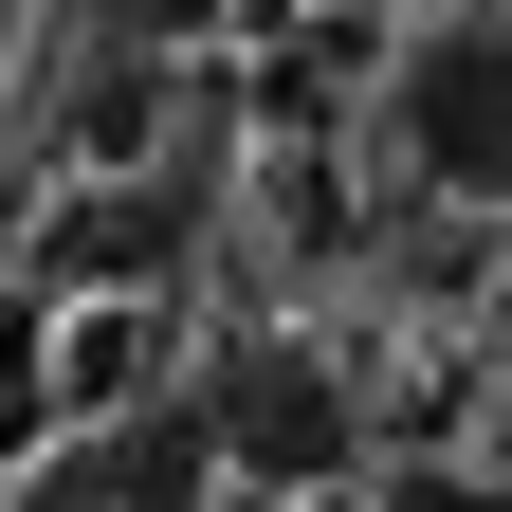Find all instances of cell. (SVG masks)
Here are the masks:
<instances>
[{"mask_svg":"<svg viewBox=\"0 0 512 512\" xmlns=\"http://www.w3.org/2000/svg\"><path fill=\"white\" fill-rule=\"evenodd\" d=\"M238 458H275V476H311V458H330V403H311L293 366H238Z\"/></svg>","mask_w":512,"mask_h":512,"instance_id":"2","label":"cell"},{"mask_svg":"<svg viewBox=\"0 0 512 512\" xmlns=\"http://www.w3.org/2000/svg\"><path fill=\"white\" fill-rule=\"evenodd\" d=\"M403 147L439 183H512V37H421L403 55Z\"/></svg>","mask_w":512,"mask_h":512,"instance_id":"1","label":"cell"},{"mask_svg":"<svg viewBox=\"0 0 512 512\" xmlns=\"http://www.w3.org/2000/svg\"><path fill=\"white\" fill-rule=\"evenodd\" d=\"M128 19H202V0H128Z\"/></svg>","mask_w":512,"mask_h":512,"instance_id":"3","label":"cell"}]
</instances>
